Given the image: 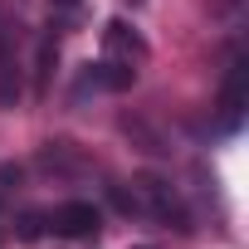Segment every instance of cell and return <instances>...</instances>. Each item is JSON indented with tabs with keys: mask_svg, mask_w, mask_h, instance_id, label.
Here are the masks:
<instances>
[{
	"mask_svg": "<svg viewBox=\"0 0 249 249\" xmlns=\"http://www.w3.org/2000/svg\"><path fill=\"white\" fill-rule=\"evenodd\" d=\"M107 200L117 205V215H127V220H147V225H161V230H176V234L196 230V215H191L181 186L171 176H157V171H142L132 181H112Z\"/></svg>",
	"mask_w": 249,
	"mask_h": 249,
	"instance_id": "cell-1",
	"label": "cell"
},
{
	"mask_svg": "<svg viewBox=\"0 0 249 249\" xmlns=\"http://www.w3.org/2000/svg\"><path fill=\"white\" fill-rule=\"evenodd\" d=\"M137 83V64H122V59H88L73 78V103H83L88 93H127Z\"/></svg>",
	"mask_w": 249,
	"mask_h": 249,
	"instance_id": "cell-2",
	"label": "cell"
},
{
	"mask_svg": "<svg viewBox=\"0 0 249 249\" xmlns=\"http://www.w3.org/2000/svg\"><path fill=\"white\" fill-rule=\"evenodd\" d=\"M44 230L54 239H98L103 234V205H93V200H64V205L44 210Z\"/></svg>",
	"mask_w": 249,
	"mask_h": 249,
	"instance_id": "cell-3",
	"label": "cell"
},
{
	"mask_svg": "<svg viewBox=\"0 0 249 249\" xmlns=\"http://www.w3.org/2000/svg\"><path fill=\"white\" fill-rule=\"evenodd\" d=\"M35 166H39L44 176H59V181H78V176L98 171V161H93L78 142H69V137H49V142H39Z\"/></svg>",
	"mask_w": 249,
	"mask_h": 249,
	"instance_id": "cell-4",
	"label": "cell"
},
{
	"mask_svg": "<svg viewBox=\"0 0 249 249\" xmlns=\"http://www.w3.org/2000/svg\"><path fill=\"white\" fill-rule=\"evenodd\" d=\"M244 107H249V59L234 54L220 83V132H239L244 127Z\"/></svg>",
	"mask_w": 249,
	"mask_h": 249,
	"instance_id": "cell-5",
	"label": "cell"
},
{
	"mask_svg": "<svg viewBox=\"0 0 249 249\" xmlns=\"http://www.w3.org/2000/svg\"><path fill=\"white\" fill-rule=\"evenodd\" d=\"M103 54L142 69V64L152 59V44H147V35H142L132 20H122V15H117V20H107V25H103Z\"/></svg>",
	"mask_w": 249,
	"mask_h": 249,
	"instance_id": "cell-6",
	"label": "cell"
},
{
	"mask_svg": "<svg viewBox=\"0 0 249 249\" xmlns=\"http://www.w3.org/2000/svg\"><path fill=\"white\" fill-rule=\"evenodd\" d=\"M64 30H69V25L49 15V25H44V35H39V49H35V98H44V93H49V78H54V64H59Z\"/></svg>",
	"mask_w": 249,
	"mask_h": 249,
	"instance_id": "cell-7",
	"label": "cell"
},
{
	"mask_svg": "<svg viewBox=\"0 0 249 249\" xmlns=\"http://www.w3.org/2000/svg\"><path fill=\"white\" fill-rule=\"evenodd\" d=\"M117 127H122V137H132L137 152H147V157H171V137H166L161 127H152L142 112H122Z\"/></svg>",
	"mask_w": 249,
	"mask_h": 249,
	"instance_id": "cell-8",
	"label": "cell"
},
{
	"mask_svg": "<svg viewBox=\"0 0 249 249\" xmlns=\"http://www.w3.org/2000/svg\"><path fill=\"white\" fill-rule=\"evenodd\" d=\"M10 230H15L20 244H35L39 234H49V230H44V210H20V215L10 220Z\"/></svg>",
	"mask_w": 249,
	"mask_h": 249,
	"instance_id": "cell-9",
	"label": "cell"
},
{
	"mask_svg": "<svg viewBox=\"0 0 249 249\" xmlns=\"http://www.w3.org/2000/svg\"><path fill=\"white\" fill-rule=\"evenodd\" d=\"M78 10H83V0H54V20H64V25H73Z\"/></svg>",
	"mask_w": 249,
	"mask_h": 249,
	"instance_id": "cell-10",
	"label": "cell"
},
{
	"mask_svg": "<svg viewBox=\"0 0 249 249\" xmlns=\"http://www.w3.org/2000/svg\"><path fill=\"white\" fill-rule=\"evenodd\" d=\"M127 5H132V10H142V5H147V0H127Z\"/></svg>",
	"mask_w": 249,
	"mask_h": 249,
	"instance_id": "cell-11",
	"label": "cell"
},
{
	"mask_svg": "<svg viewBox=\"0 0 249 249\" xmlns=\"http://www.w3.org/2000/svg\"><path fill=\"white\" fill-rule=\"evenodd\" d=\"M132 249H152V244H132Z\"/></svg>",
	"mask_w": 249,
	"mask_h": 249,
	"instance_id": "cell-12",
	"label": "cell"
},
{
	"mask_svg": "<svg viewBox=\"0 0 249 249\" xmlns=\"http://www.w3.org/2000/svg\"><path fill=\"white\" fill-rule=\"evenodd\" d=\"M0 200H5V196H0ZM0 220H5V215H0ZM0 234H5V230H0Z\"/></svg>",
	"mask_w": 249,
	"mask_h": 249,
	"instance_id": "cell-13",
	"label": "cell"
}]
</instances>
